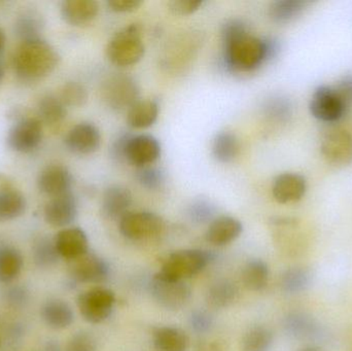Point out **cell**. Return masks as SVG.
<instances>
[{"mask_svg":"<svg viewBox=\"0 0 352 351\" xmlns=\"http://www.w3.org/2000/svg\"><path fill=\"white\" fill-rule=\"evenodd\" d=\"M221 38L225 64L233 71H252L269 60L266 41L250 35L240 19L223 24Z\"/></svg>","mask_w":352,"mask_h":351,"instance_id":"obj_1","label":"cell"},{"mask_svg":"<svg viewBox=\"0 0 352 351\" xmlns=\"http://www.w3.org/2000/svg\"><path fill=\"white\" fill-rule=\"evenodd\" d=\"M60 62L57 49L41 39L22 41L12 58L14 72L24 82H37L52 73Z\"/></svg>","mask_w":352,"mask_h":351,"instance_id":"obj_2","label":"cell"},{"mask_svg":"<svg viewBox=\"0 0 352 351\" xmlns=\"http://www.w3.org/2000/svg\"><path fill=\"white\" fill-rule=\"evenodd\" d=\"M146 47L142 41V28L138 23L118 31L107 43V55L117 66H131L144 58Z\"/></svg>","mask_w":352,"mask_h":351,"instance_id":"obj_3","label":"cell"},{"mask_svg":"<svg viewBox=\"0 0 352 351\" xmlns=\"http://www.w3.org/2000/svg\"><path fill=\"white\" fill-rule=\"evenodd\" d=\"M151 293L161 307L173 311L186 306L192 297V290L186 280L167 275L162 271L155 274L152 278Z\"/></svg>","mask_w":352,"mask_h":351,"instance_id":"obj_4","label":"cell"},{"mask_svg":"<svg viewBox=\"0 0 352 351\" xmlns=\"http://www.w3.org/2000/svg\"><path fill=\"white\" fill-rule=\"evenodd\" d=\"M140 89L132 76L116 73L103 82L101 96L107 106L113 111H129L140 98Z\"/></svg>","mask_w":352,"mask_h":351,"instance_id":"obj_5","label":"cell"},{"mask_svg":"<svg viewBox=\"0 0 352 351\" xmlns=\"http://www.w3.org/2000/svg\"><path fill=\"white\" fill-rule=\"evenodd\" d=\"M214 259L210 251L202 249H182L171 253L161 271L167 275L186 280L202 272Z\"/></svg>","mask_w":352,"mask_h":351,"instance_id":"obj_6","label":"cell"},{"mask_svg":"<svg viewBox=\"0 0 352 351\" xmlns=\"http://www.w3.org/2000/svg\"><path fill=\"white\" fill-rule=\"evenodd\" d=\"M122 235L130 240L144 241L157 238L164 231V220L148 212H128L120 220Z\"/></svg>","mask_w":352,"mask_h":351,"instance_id":"obj_7","label":"cell"},{"mask_svg":"<svg viewBox=\"0 0 352 351\" xmlns=\"http://www.w3.org/2000/svg\"><path fill=\"white\" fill-rule=\"evenodd\" d=\"M78 310L85 321L90 324H100L107 321L116 304V296L109 288H91L82 293L76 300Z\"/></svg>","mask_w":352,"mask_h":351,"instance_id":"obj_8","label":"cell"},{"mask_svg":"<svg viewBox=\"0 0 352 351\" xmlns=\"http://www.w3.org/2000/svg\"><path fill=\"white\" fill-rule=\"evenodd\" d=\"M43 134L41 122L34 117H26L10 128L6 144L14 152H30L39 146Z\"/></svg>","mask_w":352,"mask_h":351,"instance_id":"obj_9","label":"cell"},{"mask_svg":"<svg viewBox=\"0 0 352 351\" xmlns=\"http://www.w3.org/2000/svg\"><path fill=\"white\" fill-rule=\"evenodd\" d=\"M69 274L78 284H102L109 278V265L99 256L87 253L69 261Z\"/></svg>","mask_w":352,"mask_h":351,"instance_id":"obj_10","label":"cell"},{"mask_svg":"<svg viewBox=\"0 0 352 351\" xmlns=\"http://www.w3.org/2000/svg\"><path fill=\"white\" fill-rule=\"evenodd\" d=\"M310 111L316 119L326 123H333L343 117L346 107L334 88L322 86L316 89L312 95Z\"/></svg>","mask_w":352,"mask_h":351,"instance_id":"obj_11","label":"cell"},{"mask_svg":"<svg viewBox=\"0 0 352 351\" xmlns=\"http://www.w3.org/2000/svg\"><path fill=\"white\" fill-rule=\"evenodd\" d=\"M160 156V142L156 137L148 134L132 135L126 146V162L140 168L153 164Z\"/></svg>","mask_w":352,"mask_h":351,"instance_id":"obj_12","label":"cell"},{"mask_svg":"<svg viewBox=\"0 0 352 351\" xmlns=\"http://www.w3.org/2000/svg\"><path fill=\"white\" fill-rule=\"evenodd\" d=\"M320 150H322V156L332 164H351L352 136L345 130H332L322 138Z\"/></svg>","mask_w":352,"mask_h":351,"instance_id":"obj_13","label":"cell"},{"mask_svg":"<svg viewBox=\"0 0 352 351\" xmlns=\"http://www.w3.org/2000/svg\"><path fill=\"white\" fill-rule=\"evenodd\" d=\"M101 144V134L92 123H80L68 131L65 146L76 155H90L98 150Z\"/></svg>","mask_w":352,"mask_h":351,"instance_id":"obj_14","label":"cell"},{"mask_svg":"<svg viewBox=\"0 0 352 351\" xmlns=\"http://www.w3.org/2000/svg\"><path fill=\"white\" fill-rule=\"evenodd\" d=\"M74 177L63 165H50L45 167L37 177V187L41 193L52 198L70 193Z\"/></svg>","mask_w":352,"mask_h":351,"instance_id":"obj_15","label":"cell"},{"mask_svg":"<svg viewBox=\"0 0 352 351\" xmlns=\"http://www.w3.org/2000/svg\"><path fill=\"white\" fill-rule=\"evenodd\" d=\"M78 216L76 197L70 193L53 197L43 210V218L47 224L55 228L69 226Z\"/></svg>","mask_w":352,"mask_h":351,"instance_id":"obj_16","label":"cell"},{"mask_svg":"<svg viewBox=\"0 0 352 351\" xmlns=\"http://www.w3.org/2000/svg\"><path fill=\"white\" fill-rule=\"evenodd\" d=\"M56 249L60 257L72 261L89 253V240L80 228H66L60 231L55 238Z\"/></svg>","mask_w":352,"mask_h":351,"instance_id":"obj_17","label":"cell"},{"mask_svg":"<svg viewBox=\"0 0 352 351\" xmlns=\"http://www.w3.org/2000/svg\"><path fill=\"white\" fill-rule=\"evenodd\" d=\"M132 204V194L123 185H113L103 194L101 212L109 220H121Z\"/></svg>","mask_w":352,"mask_h":351,"instance_id":"obj_18","label":"cell"},{"mask_svg":"<svg viewBox=\"0 0 352 351\" xmlns=\"http://www.w3.org/2000/svg\"><path fill=\"white\" fill-rule=\"evenodd\" d=\"M306 192V181L298 173H283L273 181V197L278 203L299 201Z\"/></svg>","mask_w":352,"mask_h":351,"instance_id":"obj_19","label":"cell"},{"mask_svg":"<svg viewBox=\"0 0 352 351\" xmlns=\"http://www.w3.org/2000/svg\"><path fill=\"white\" fill-rule=\"evenodd\" d=\"M243 226L233 216L215 218L206 231V240L215 247H225L235 241L241 235Z\"/></svg>","mask_w":352,"mask_h":351,"instance_id":"obj_20","label":"cell"},{"mask_svg":"<svg viewBox=\"0 0 352 351\" xmlns=\"http://www.w3.org/2000/svg\"><path fill=\"white\" fill-rule=\"evenodd\" d=\"M61 16L72 26L90 24L99 12L98 2L94 0H66L61 4Z\"/></svg>","mask_w":352,"mask_h":351,"instance_id":"obj_21","label":"cell"},{"mask_svg":"<svg viewBox=\"0 0 352 351\" xmlns=\"http://www.w3.org/2000/svg\"><path fill=\"white\" fill-rule=\"evenodd\" d=\"M26 207L24 195L10 185L6 177H0V222L20 218Z\"/></svg>","mask_w":352,"mask_h":351,"instance_id":"obj_22","label":"cell"},{"mask_svg":"<svg viewBox=\"0 0 352 351\" xmlns=\"http://www.w3.org/2000/svg\"><path fill=\"white\" fill-rule=\"evenodd\" d=\"M41 317L47 327L54 330H64L72 325L74 313L70 305L59 299L47 301L41 309Z\"/></svg>","mask_w":352,"mask_h":351,"instance_id":"obj_23","label":"cell"},{"mask_svg":"<svg viewBox=\"0 0 352 351\" xmlns=\"http://www.w3.org/2000/svg\"><path fill=\"white\" fill-rule=\"evenodd\" d=\"M154 346L158 351H186L190 338L178 328L161 327L154 332Z\"/></svg>","mask_w":352,"mask_h":351,"instance_id":"obj_24","label":"cell"},{"mask_svg":"<svg viewBox=\"0 0 352 351\" xmlns=\"http://www.w3.org/2000/svg\"><path fill=\"white\" fill-rule=\"evenodd\" d=\"M45 21L38 12L33 10H24L16 18L14 32L22 41L41 39Z\"/></svg>","mask_w":352,"mask_h":351,"instance_id":"obj_25","label":"cell"},{"mask_svg":"<svg viewBox=\"0 0 352 351\" xmlns=\"http://www.w3.org/2000/svg\"><path fill=\"white\" fill-rule=\"evenodd\" d=\"M159 104L155 100H138L128 111L127 121L132 128L146 129L158 119Z\"/></svg>","mask_w":352,"mask_h":351,"instance_id":"obj_26","label":"cell"},{"mask_svg":"<svg viewBox=\"0 0 352 351\" xmlns=\"http://www.w3.org/2000/svg\"><path fill=\"white\" fill-rule=\"evenodd\" d=\"M285 333L296 339H307L318 335V328L314 319L301 313H289L283 321Z\"/></svg>","mask_w":352,"mask_h":351,"instance_id":"obj_27","label":"cell"},{"mask_svg":"<svg viewBox=\"0 0 352 351\" xmlns=\"http://www.w3.org/2000/svg\"><path fill=\"white\" fill-rule=\"evenodd\" d=\"M23 257L12 245L0 243V282L8 284L18 278L22 271Z\"/></svg>","mask_w":352,"mask_h":351,"instance_id":"obj_28","label":"cell"},{"mask_svg":"<svg viewBox=\"0 0 352 351\" xmlns=\"http://www.w3.org/2000/svg\"><path fill=\"white\" fill-rule=\"evenodd\" d=\"M37 113L41 117V121L45 125L55 127L65 120L67 109L59 96L47 94L39 100Z\"/></svg>","mask_w":352,"mask_h":351,"instance_id":"obj_29","label":"cell"},{"mask_svg":"<svg viewBox=\"0 0 352 351\" xmlns=\"http://www.w3.org/2000/svg\"><path fill=\"white\" fill-rule=\"evenodd\" d=\"M268 265L261 259L250 260L242 270V282L248 290L258 292L266 288L269 282Z\"/></svg>","mask_w":352,"mask_h":351,"instance_id":"obj_30","label":"cell"},{"mask_svg":"<svg viewBox=\"0 0 352 351\" xmlns=\"http://www.w3.org/2000/svg\"><path fill=\"white\" fill-rule=\"evenodd\" d=\"M238 288L235 284L228 280H217L209 286L206 301L209 306L221 309L233 304L237 298Z\"/></svg>","mask_w":352,"mask_h":351,"instance_id":"obj_31","label":"cell"},{"mask_svg":"<svg viewBox=\"0 0 352 351\" xmlns=\"http://www.w3.org/2000/svg\"><path fill=\"white\" fill-rule=\"evenodd\" d=\"M240 152L239 139L229 131L219 132L212 142L213 157L221 163H231Z\"/></svg>","mask_w":352,"mask_h":351,"instance_id":"obj_32","label":"cell"},{"mask_svg":"<svg viewBox=\"0 0 352 351\" xmlns=\"http://www.w3.org/2000/svg\"><path fill=\"white\" fill-rule=\"evenodd\" d=\"M308 4L306 0H277L269 8V16L273 22L285 24L299 16Z\"/></svg>","mask_w":352,"mask_h":351,"instance_id":"obj_33","label":"cell"},{"mask_svg":"<svg viewBox=\"0 0 352 351\" xmlns=\"http://www.w3.org/2000/svg\"><path fill=\"white\" fill-rule=\"evenodd\" d=\"M272 331L264 326H256L246 332L242 339V351H270L272 348Z\"/></svg>","mask_w":352,"mask_h":351,"instance_id":"obj_34","label":"cell"},{"mask_svg":"<svg viewBox=\"0 0 352 351\" xmlns=\"http://www.w3.org/2000/svg\"><path fill=\"white\" fill-rule=\"evenodd\" d=\"M311 272L305 267H293L283 272L281 288L289 294L303 292L311 282Z\"/></svg>","mask_w":352,"mask_h":351,"instance_id":"obj_35","label":"cell"},{"mask_svg":"<svg viewBox=\"0 0 352 351\" xmlns=\"http://www.w3.org/2000/svg\"><path fill=\"white\" fill-rule=\"evenodd\" d=\"M33 260L37 267L49 268L55 265L59 259V253L56 249L54 239L47 237H41L35 241L33 247Z\"/></svg>","mask_w":352,"mask_h":351,"instance_id":"obj_36","label":"cell"},{"mask_svg":"<svg viewBox=\"0 0 352 351\" xmlns=\"http://www.w3.org/2000/svg\"><path fill=\"white\" fill-rule=\"evenodd\" d=\"M264 113L270 121L285 123L293 115V104L283 96H273L266 101Z\"/></svg>","mask_w":352,"mask_h":351,"instance_id":"obj_37","label":"cell"},{"mask_svg":"<svg viewBox=\"0 0 352 351\" xmlns=\"http://www.w3.org/2000/svg\"><path fill=\"white\" fill-rule=\"evenodd\" d=\"M217 212L212 202L206 199H197L188 206V216L195 224L204 225L214 220Z\"/></svg>","mask_w":352,"mask_h":351,"instance_id":"obj_38","label":"cell"},{"mask_svg":"<svg viewBox=\"0 0 352 351\" xmlns=\"http://www.w3.org/2000/svg\"><path fill=\"white\" fill-rule=\"evenodd\" d=\"M59 98L66 106L80 107L88 101V91L78 82H68L60 91Z\"/></svg>","mask_w":352,"mask_h":351,"instance_id":"obj_39","label":"cell"},{"mask_svg":"<svg viewBox=\"0 0 352 351\" xmlns=\"http://www.w3.org/2000/svg\"><path fill=\"white\" fill-rule=\"evenodd\" d=\"M136 179L142 187L148 190H157L164 183V173L156 167L146 166L138 169Z\"/></svg>","mask_w":352,"mask_h":351,"instance_id":"obj_40","label":"cell"},{"mask_svg":"<svg viewBox=\"0 0 352 351\" xmlns=\"http://www.w3.org/2000/svg\"><path fill=\"white\" fill-rule=\"evenodd\" d=\"M97 341L89 332H78L74 334L66 346V351H96Z\"/></svg>","mask_w":352,"mask_h":351,"instance_id":"obj_41","label":"cell"},{"mask_svg":"<svg viewBox=\"0 0 352 351\" xmlns=\"http://www.w3.org/2000/svg\"><path fill=\"white\" fill-rule=\"evenodd\" d=\"M212 315L205 310H195L190 317V325L192 331L197 334H206L212 329Z\"/></svg>","mask_w":352,"mask_h":351,"instance_id":"obj_42","label":"cell"},{"mask_svg":"<svg viewBox=\"0 0 352 351\" xmlns=\"http://www.w3.org/2000/svg\"><path fill=\"white\" fill-rule=\"evenodd\" d=\"M203 0H173L169 2V8L173 14L186 16L198 10L203 5Z\"/></svg>","mask_w":352,"mask_h":351,"instance_id":"obj_43","label":"cell"},{"mask_svg":"<svg viewBox=\"0 0 352 351\" xmlns=\"http://www.w3.org/2000/svg\"><path fill=\"white\" fill-rule=\"evenodd\" d=\"M334 89L346 109L352 107V74L344 76Z\"/></svg>","mask_w":352,"mask_h":351,"instance_id":"obj_44","label":"cell"},{"mask_svg":"<svg viewBox=\"0 0 352 351\" xmlns=\"http://www.w3.org/2000/svg\"><path fill=\"white\" fill-rule=\"evenodd\" d=\"M132 134L123 133L116 138L115 141L113 142L111 146V156L113 160L118 162H126L125 154L126 146H127L128 141Z\"/></svg>","mask_w":352,"mask_h":351,"instance_id":"obj_45","label":"cell"},{"mask_svg":"<svg viewBox=\"0 0 352 351\" xmlns=\"http://www.w3.org/2000/svg\"><path fill=\"white\" fill-rule=\"evenodd\" d=\"M142 0H109V10L115 12H131L142 5Z\"/></svg>","mask_w":352,"mask_h":351,"instance_id":"obj_46","label":"cell"},{"mask_svg":"<svg viewBox=\"0 0 352 351\" xmlns=\"http://www.w3.org/2000/svg\"><path fill=\"white\" fill-rule=\"evenodd\" d=\"M26 293L20 288H14L8 292V302L14 306L24 304L26 301Z\"/></svg>","mask_w":352,"mask_h":351,"instance_id":"obj_47","label":"cell"},{"mask_svg":"<svg viewBox=\"0 0 352 351\" xmlns=\"http://www.w3.org/2000/svg\"><path fill=\"white\" fill-rule=\"evenodd\" d=\"M4 45H6V34H4L3 30L0 28V52L3 49Z\"/></svg>","mask_w":352,"mask_h":351,"instance_id":"obj_48","label":"cell"},{"mask_svg":"<svg viewBox=\"0 0 352 351\" xmlns=\"http://www.w3.org/2000/svg\"><path fill=\"white\" fill-rule=\"evenodd\" d=\"M47 351H60L59 346L57 344H49L47 346Z\"/></svg>","mask_w":352,"mask_h":351,"instance_id":"obj_49","label":"cell"},{"mask_svg":"<svg viewBox=\"0 0 352 351\" xmlns=\"http://www.w3.org/2000/svg\"><path fill=\"white\" fill-rule=\"evenodd\" d=\"M299 351H320V350H318V348H303V350H301Z\"/></svg>","mask_w":352,"mask_h":351,"instance_id":"obj_50","label":"cell"},{"mask_svg":"<svg viewBox=\"0 0 352 351\" xmlns=\"http://www.w3.org/2000/svg\"><path fill=\"white\" fill-rule=\"evenodd\" d=\"M2 76H3V69H2L1 64H0V80H1Z\"/></svg>","mask_w":352,"mask_h":351,"instance_id":"obj_51","label":"cell"}]
</instances>
